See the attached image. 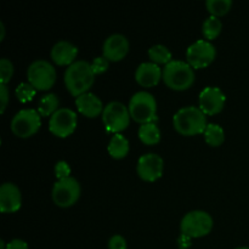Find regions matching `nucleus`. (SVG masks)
<instances>
[{
  "mask_svg": "<svg viewBox=\"0 0 249 249\" xmlns=\"http://www.w3.org/2000/svg\"><path fill=\"white\" fill-rule=\"evenodd\" d=\"M95 73L91 63L84 60H78L68 66L65 72V84L73 96L78 97L88 92L95 80Z\"/></svg>",
  "mask_w": 249,
  "mask_h": 249,
  "instance_id": "f257e3e1",
  "label": "nucleus"
},
{
  "mask_svg": "<svg viewBox=\"0 0 249 249\" xmlns=\"http://www.w3.org/2000/svg\"><path fill=\"white\" fill-rule=\"evenodd\" d=\"M173 124L178 133L185 136L204 133L207 128L206 114L199 107L187 106L180 108L173 117Z\"/></svg>",
  "mask_w": 249,
  "mask_h": 249,
  "instance_id": "f03ea898",
  "label": "nucleus"
},
{
  "mask_svg": "<svg viewBox=\"0 0 249 249\" xmlns=\"http://www.w3.org/2000/svg\"><path fill=\"white\" fill-rule=\"evenodd\" d=\"M163 80L173 90H186L195 83V71L185 61L173 60L163 68Z\"/></svg>",
  "mask_w": 249,
  "mask_h": 249,
  "instance_id": "7ed1b4c3",
  "label": "nucleus"
},
{
  "mask_svg": "<svg viewBox=\"0 0 249 249\" xmlns=\"http://www.w3.org/2000/svg\"><path fill=\"white\" fill-rule=\"evenodd\" d=\"M128 108L130 117L138 123H153L157 119V102L147 91L135 92L129 101Z\"/></svg>",
  "mask_w": 249,
  "mask_h": 249,
  "instance_id": "20e7f679",
  "label": "nucleus"
},
{
  "mask_svg": "<svg viewBox=\"0 0 249 249\" xmlns=\"http://www.w3.org/2000/svg\"><path fill=\"white\" fill-rule=\"evenodd\" d=\"M181 233L191 238L208 235L213 229V218L204 211L189 212L180 224Z\"/></svg>",
  "mask_w": 249,
  "mask_h": 249,
  "instance_id": "39448f33",
  "label": "nucleus"
},
{
  "mask_svg": "<svg viewBox=\"0 0 249 249\" xmlns=\"http://www.w3.org/2000/svg\"><path fill=\"white\" fill-rule=\"evenodd\" d=\"M27 78L36 90H49L56 80V70L49 61L36 60L27 70Z\"/></svg>",
  "mask_w": 249,
  "mask_h": 249,
  "instance_id": "423d86ee",
  "label": "nucleus"
},
{
  "mask_svg": "<svg viewBox=\"0 0 249 249\" xmlns=\"http://www.w3.org/2000/svg\"><path fill=\"white\" fill-rule=\"evenodd\" d=\"M102 121L106 126V130L119 134L122 130L128 128L130 123V112L128 107L122 102L112 101L105 106L102 112Z\"/></svg>",
  "mask_w": 249,
  "mask_h": 249,
  "instance_id": "0eeeda50",
  "label": "nucleus"
},
{
  "mask_svg": "<svg viewBox=\"0 0 249 249\" xmlns=\"http://www.w3.org/2000/svg\"><path fill=\"white\" fill-rule=\"evenodd\" d=\"M40 114L33 108H24L17 112L11 121V130L18 138H29L40 128Z\"/></svg>",
  "mask_w": 249,
  "mask_h": 249,
  "instance_id": "6e6552de",
  "label": "nucleus"
},
{
  "mask_svg": "<svg viewBox=\"0 0 249 249\" xmlns=\"http://www.w3.org/2000/svg\"><path fill=\"white\" fill-rule=\"evenodd\" d=\"M80 184L73 177L60 179L53 184V199L58 207H71L79 199Z\"/></svg>",
  "mask_w": 249,
  "mask_h": 249,
  "instance_id": "1a4fd4ad",
  "label": "nucleus"
},
{
  "mask_svg": "<svg viewBox=\"0 0 249 249\" xmlns=\"http://www.w3.org/2000/svg\"><path fill=\"white\" fill-rule=\"evenodd\" d=\"M216 56L215 46L209 40H197L186 50L187 63L192 68H204L211 65Z\"/></svg>",
  "mask_w": 249,
  "mask_h": 249,
  "instance_id": "9d476101",
  "label": "nucleus"
},
{
  "mask_svg": "<svg viewBox=\"0 0 249 249\" xmlns=\"http://www.w3.org/2000/svg\"><path fill=\"white\" fill-rule=\"evenodd\" d=\"M77 128V113L71 108H58L49 122V129L58 138H67Z\"/></svg>",
  "mask_w": 249,
  "mask_h": 249,
  "instance_id": "9b49d317",
  "label": "nucleus"
},
{
  "mask_svg": "<svg viewBox=\"0 0 249 249\" xmlns=\"http://www.w3.org/2000/svg\"><path fill=\"white\" fill-rule=\"evenodd\" d=\"M163 158L157 153H146L138 160L136 172L139 177L146 181H156L163 174Z\"/></svg>",
  "mask_w": 249,
  "mask_h": 249,
  "instance_id": "f8f14e48",
  "label": "nucleus"
},
{
  "mask_svg": "<svg viewBox=\"0 0 249 249\" xmlns=\"http://www.w3.org/2000/svg\"><path fill=\"white\" fill-rule=\"evenodd\" d=\"M225 94L216 87H207L199 94V108L204 114L219 113L225 105Z\"/></svg>",
  "mask_w": 249,
  "mask_h": 249,
  "instance_id": "ddd939ff",
  "label": "nucleus"
},
{
  "mask_svg": "<svg viewBox=\"0 0 249 249\" xmlns=\"http://www.w3.org/2000/svg\"><path fill=\"white\" fill-rule=\"evenodd\" d=\"M129 51V40L123 34H112L105 40L102 46L104 56L108 61H121Z\"/></svg>",
  "mask_w": 249,
  "mask_h": 249,
  "instance_id": "4468645a",
  "label": "nucleus"
},
{
  "mask_svg": "<svg viewBox=\"0 0 249 249\" xmlns=\"http://www.w3.org/2000/svg\"><path fill=\"white\" fill-rule=\"evenodd\" d=\"M22 196L18 187L12 182H5L0 187V211L14 213L21 208Z\"/></svg>",
  "mask_w": 249,
  "mask_h": 249,
  "instance_id": "2eb2a0df",
  "label": "nucleus"
},
{
  "mask_svg": "<svg viewBox=\"0 0 249 249\" xmlns=\"http://www.w3.org/2000/svg\"><path fill=\"white\" fill-rule=\"evenodd\" d=\"M163 78V70L155 62H142L135 72V79L145 88L155 87Z\"/></svg>",
  "mask_w": 249,
  "mask_h": 249,
  "instance_id": "dca6fc26",
  "label": "nucleus"
},
{
  "mask_svg": "<svg viewBox=\"0 0 249 249\" xmlns=\"http://www.w3.org/2000/svg\"><path fill=\"white\" fill-rule=\"evenodd\" d=\"M78 55V48L67 40H60L51 49V58L58 66H71L75 62Z\"/></svg>",
  "mask_w": 249,
  "mask_h": 249,
  "instance_id": "f3484780",
  "label": "nucleus"
},
{
  "mask_svg": "<svg viewBox=\"0 0 249 249\" xmlns=\"http://www.w3.org/2000/svg\"><path fill=\"white\" fill-rule=\"evenodd\" d=\"M75 105L78 107V111L84 114L85 117H89V118H95L100 113H102L105 109L101 99L90 91L78 96L75 99Z\"/></svg>",
  "mask_w": 249,
  "mask_h": 249,
  "instance_id": "a211bd4d",
  "label": "nucleus"
},
{
  "mask_svg": "<svg viewBox=\"0 0 249 249\" xmlns=\"http://www.w3.org/2000/svg\"><path fill=\"white\" fill-rule=\"evenodd\" d=\"M108 153L116 160H121L124 158L129 152V141L124 135L119 134H114L109 140L108 146H107Z\"/></svg>",
  "mask_w": 249,
  "mask_h": 249,
  "instance_id": "6ab92c4d",
  "label": "nucleus"
},
{
  "mask_svg": "<svg viewBox=\"0 0 249 249\" xmlns=\"http://www.w3.org/2000/svg\"><path fill=\"white\" fill-rule=\"evenodd\" d=\"M139 138L146 145H156L160 140V130L155 123H146L139 128Z\"/></svg>",
  "mask_w": 249,
  "mask_h": 249,
  "instance_id": "aec40b11",
  "label": "nucleus"
},
{
  "mask_svg": "<svg viewBox=\"0 0 249 249\" xmlns=\"http://www.w3.org/2000/svg\"><path fill=\"white\" fill-rule=\"evenodd\" d=\"M58 105H60V100H58L57 95L53 94V92H49V94L41 96V99L39 100V114L43 117L53 116V114L58 109Z\"/></svg>",
  "mask_w": 249,
  "mask_h": 249,
  "instance_id": "412c9836",
  "label": "nucleus"
},
{
  "mask_svg": "<svg viewBox=\"0 0 249 249\" xmlns=\"http://www.w3.org/2000/svg\"><path fill=\"white\" fill-rule=\"evenodd\" d=\"M204 140L208 145L213 146V147H218L225 140V133L224 129L221 128L219 124L211 123L207 125L206 130H204Z\"/></svg>",
  "mask_w": 249,
  "mask_h": 249,
  "instance_id": "4be33fe9",
  "label": "nucleus"
},
{
  "mask_svg": "<svg viewBox=\"0 0 249 249\" xmlns=\"http://www.w3.org/2000/svg\"><path fill=\"white\" fill-rule=\"evenodd\" d=\"M148 56L152 60V62L157 63H164L168 65L172 60V53L169 51V49L167 46L162 45V44H156V45L151 46L148 49Z\"/></svg>",
  "mask_w": 249,
  "mask_h": 249,
  "instance_id": "5701e85b",
  "label": "nucleus"
},
{
  "mask_svg": "<svg viewBox=\"0 0 249 249\" xmlns=\"http://www.w3.org/2000/svg\"><path fill=\"white\" fill-rule=\"evenodd\" d=\"M221 29H223V23L220 19L215 16H209L208 18L204 19L203 26H202V32L203 36H206L208 40H213L216 36L220 34Z\"/></svg>",
  "mask_w": 249,
  "mask_h": 249,
  "instance_id": "b1692460",
  "label": "nucleus"
},
{
  "mask_svg": "<svg viewBox=\"0 0 249 249\" xmlns=\"http://www.w3.org/2000/svg\"><path fill=\"white\" fill-rule=\"evenodd\" d=\"M206 6L212 16H223L230 11L232 6V0H207Z\"/></svg>",
  "mask_w": 249,
  "mask_h": 249,
  "instance_id": "393cba45",
  "label": "nucleus"
},
{
  "mask_svg": "<svg viewBox=\"0 0 249 249\" xmlns=\"http://www.w3.org/2000/svg\"><path fill=\"white\" fill-rule=\"evenodd\" d=\"M36 89L31 84V83H21V84L16 88V90H15L17 100H18L19 102H23V104L31 101L34 97V95H36Z\"/></svg>",
  "mask_w": 249,
  "mask_h": 249,
  "instance_id": "a878e982",
  "label": "nucleus"
},
{
  "mask_svg": "<svg viewBox=\"0 0 249 249\" xmlns=\"http://www.w3.org/2000/svg\"><path fill=\"white\" fill-rule=\"evenodd\" d=\"M14 75V65L7 58L0 60V84H7Z\"/></svg>",
  "mask_w": 249,
  "mask_h": 249,
  "instance_id": "bb28decb",
  "label": "nucleus"
},
{
  "mask_svg": "<svg viewBox=\"0 0 249 249\" xmlns=\"http://www.w3.org/2000/svg\"><path fill=\"white\" fill-rule=\"evenodd\" d=\"M108 62L109 61L105 56H99V57H95L92 62L90 63H91V68L95 74H101V73L106 72L108 70Z\"/></svg>",
  "mask_w": 249,
  "mask_h": 249,
  "instance_id": "cd10ccee",
  "label": "nucleus"
},
{
  "mask_svg": "<svg viewBox=\"0 0 249 249\" xmlns=\"http://www.w3.org/2000/svg\"><path fill=\"white\" fill-rule=\"evenodd\" d=\"M55 174L58 180L71 177L70 164H68L67 162H65V160H60V162H57L55 165Z\"/></svg>",
  "mask_w": 249,
  "mask_h": 249,
  "instance_id": "c85d7f7f",
  "label": "nucleus"
},
{
  "mask_svg": "<svg viewBox=\"0 0 249 249\" xmlns=\"http://www.w3.org/2000/svg\"><path fill=\"white\" fill-rule=\"evenodd\" d=\"M108 249H126L125 238L121 235H113L108 241Z\"/></svg>",
  "mask_w": 249,
  "mask_h": 249,
  "instance_id": "c756f323",
  "label": "nucleus"
},
{
  "mask_svg": "<svg viewBox=\"0 0 249 249\" xmlns=\"http://www.w3.org/2000/svg\"><path fill=\"white\" fill-rule=\"evenodd\" d=\"M0 101H1V113H4L5 108L9 102V89H7L6 84H0Z\"/></svg>",
  "mask_w": 249,
  "mask_h": 249,
  "instance_id": "7c9ffc66",
  "label": "nucleus"
},
{
  "mask_svg": "<svg viewBox=\"0 0 249 249\" xmlns=\"http://www.w3.org/2000/svg\"><path fill=\"white\" fill-rule=\"evenodd\" d=\"M6 249H28V245L26 241L19 240V238H15V240L10 241L7 243Z\"/></svg>",
  "mask_w": 249,
  "mask_h": 249,
  "instance_id": "2f4dec72",
  "label": "nucleus"
},
{
  "mask_svg": "<svg viewBox=\"0 0 249 249\" xmlns=\"http://www.w3.org/2000/svg\"><path fill=\"white\" fill-rule=\"evenodd\" d=\"M178 245H179L180 249H187L190 246H191V237L181 233L180 237L178 238Z\"/></svg>",
  "mask_w": 249,
  "mask_h": 249,
  "instance_id": "473e14b6",
  "label": "nucleus"
},
{
  "mask_svg": "<svg viewBox=\"0 0 249 249\" xmlns=\"http://www.w3.org/2000/svg\"><path fill=\"white\" fill-rule=\"evenodd\" d=\"M0 31H1V36H0V40H2L5 36V27L2 22H0Z\"/></svg>",
  "mask_w": 249,
  "mask_h": 249,
  "instance_id": "72a5a7b5",
  "label": "nucleus"
},
{
  "mask_svg": "<svg viewBox=\"0 0 249 249\" xmlns=\"http://www.w3.org/2000/svg\"><path fill=\"white\" fill-rule=\"evenodd\" d=\"M6 247H7V245L4 242V240L0 241V249H6Z\"/></svg>",
  "mask_w": 249,
  "mask_h": 249,
  "instance_id": "f704fd0d",
  "label": "nucleus"
},
{
  "mask_svg": "<svg viewBox=\"0 0 249 249\" xmlns=\"http://www.w3.org/2000/svg\"><path fill=\"white\" fill-rule=\"evenodd\" d=\"M236 249H249V247H238V248H236Z\"/></svg>",
  "mask_w": 249,
  "mask_h": 249,
  "instance_id": "c9c22d12",
  "label": "nucleus"
}]
</instances>
